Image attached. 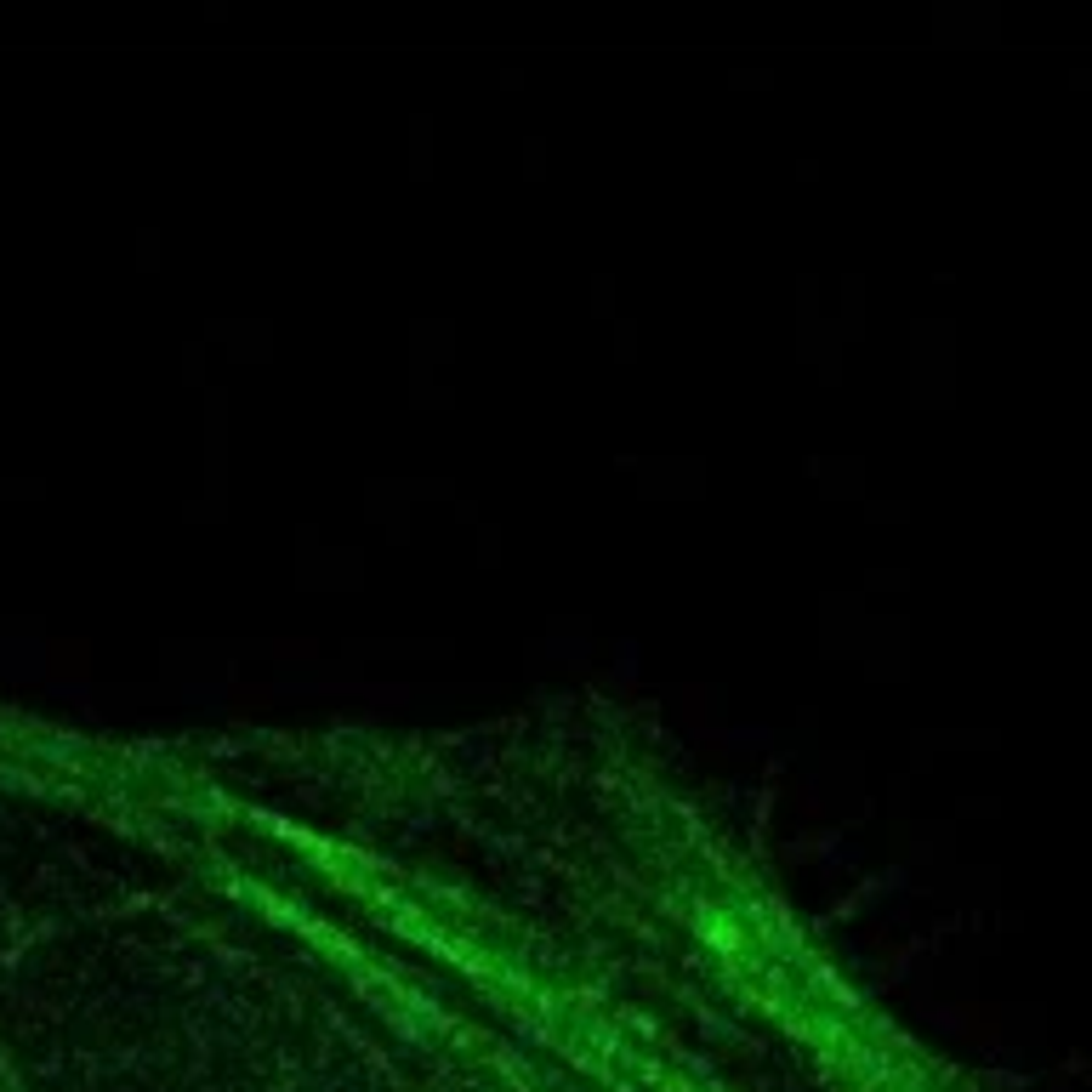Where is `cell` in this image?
<instances>
[{"mask_svg":"<svg viewBox=\"0 0 1092 1092\" xmlns=\"http://www.w3.org/2000/svg\"><path fill=\"white\" fill-rule=\"evenodd\" d=\"M0 1092H956L780 837L609 695H0Z\"/></svg>","mask_w":1092,"mask_h":1092,"instance_id":"obj_1","label":"cell"}]
</instances>
